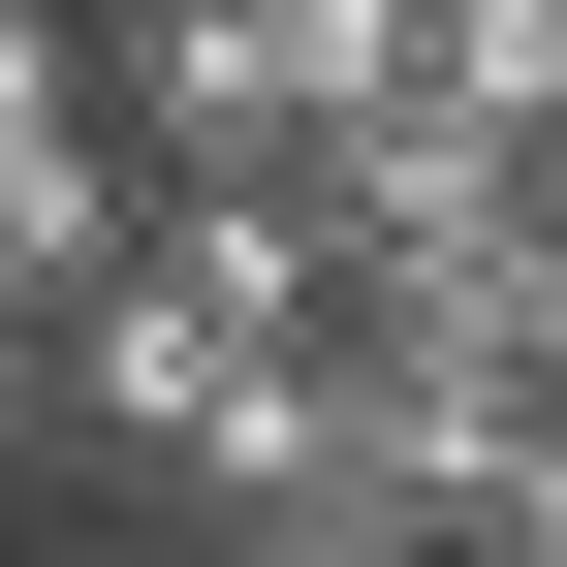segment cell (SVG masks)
I'll list each match as a JSON object with an SVG mask.
<instances>
[{
    "label": "cell",
    "mask_w": 567,
    "mask_h": 567,
    "mask_svg": "<svg viewBox=\"0 0 567 567\" xmlns=\"http://www.w3.org/2000/svg\"><path fill=\"white\" fill-rule=\"evenodd\" d=\"M410 95H473L505 158H567V0H442V32H410Z\"/></svg>",
    "instance_id": "7a4b0ae2"
},
{
    "label": "cell",
    "mask_w": 567,
    "mask_h": 567,
    "mask_svg": "<svg viewBox=\"0 0 567 567\" xmlns=\"http://www.w3.org/2000/svg\"><path fill=\"white\" fill-rule=\"evenodd\" d=\"M95 126H126V189H284L316 158V32L284 0H95Z\"/></svg>",
    "instance_id": "6da1fadb"
},
{
    "label": "cell",
    "mask_w": 567,
    "mask_h": 567,
    "mask_svg": "<svg viewBox=\"0 0 567 567\" xmlns=\"http://www.w3.org/2000/svg\"><path fill=\"white\" fill-rule=\"evenodd\" d=\"M158 567H442V536H379V505H221V536H158Z\"/></svg>",
    "instance_id": "277c9868"
},
{
    "label": "cell",
    "mask_w": 567,
    "mask_h": 567,
    "mask_svg": "<svg viewBox=\"0 0 567 567\" xmlns=\"http://www.w3.org/2000/svg\"><path fill=\"white\" fill-rule=\"evenodd\" d=\"M536 347H567V189H536Z\"/></svg>",
    "instance_id": "5b68a950"
},
{
    "label": "cell",
    "mask_w": 567,
    "mask_h": 567,
    "mask_svg": "<svg viewBox=\"0 0 567 567\" xmlns=\"http://www.w3.org/2000/svg\"><path fill=\"white\" fill-rule=\"evenodd\" d=\"M442 567H567V410H505V473L442 505Z\"/></svg>",
    "instance_id": "3957f363"
}]
</instances>
